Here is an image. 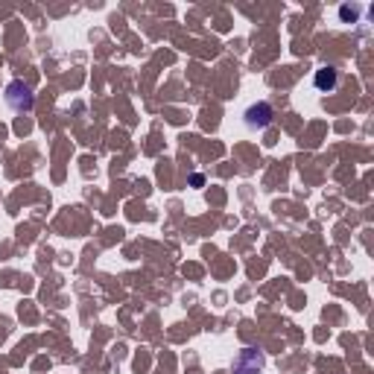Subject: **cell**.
<instances>
[{
  "label": "cell",
  "mask_w": 374,
  "mask_h": 374,
  "mask_svg": "<svg viewBox=\"0 0 374 374\" xmlns=\"http://www.w3.org/2000/svg\"><path fill=\"white\" fill-rule=\"evenodd\" d=\"M272 117H275V111H272L269 102H254V106H249V111H246V126L251 132H263L269 123H272Z\"/></svg>",
  "instance_id": "6da1fadb"
},
{
  "label": "cell",
  "mask_w": 374,
  "mask_h": 374,
  "mask_svg": "<svg viewBox=\"0 0 374 374\" xmlns=\"http://www.w3.org/2000/svg\"><path fill=\"white\" fill-rule=\"evenodd\" d=\"M263 371V354L254 348H243L234 360V374H260Z\"/></svg>",
  "instance_id": "7a4b0ae2"
},
{
  "label": "cell",
  "mask_w": 374,
  "mask_h": 374,
  "mask_svg": "<svg viewBox=\"0 0 374 374\" xmlns=\"http://www.w3.org/2000/svg\"><path fill=\"white\" fill-rule=\"evenodd\" d=\"M6 102L15 111H29L33 109V91H29L24 82H12L6 88Z\"/></svg>",
  "instance_id": "3957f363"
},
{
  "label": "cell",
  "mask_w": 374,
  "mask_h": 374,
  "mask_svg": "<svg viewBox=\"0 0 374 374\" xmlns=\"http://www.w3.org/2000/svg\"><path fill=\"white\" fill-rule=\"evenodd\" d=\"M313 82H316L319 91H334L336 82H339V70L331 68V65H325V68L316 70V79H313Z\"/></svg>",
  "instance_id": "277c9868"
}]
</instances>
